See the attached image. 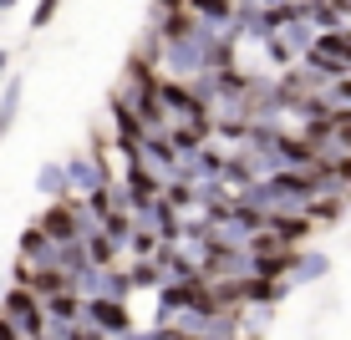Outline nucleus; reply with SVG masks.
Instances as JSON below:
<instances>
[{
  "mask_svg": "<svg viewBox=\"0 0 351 340\" xmlns=\"http://www.w3.org/2000/svg\"><path fill=\"white\" fill-rule=\"evenodd\" d=\"M0 315H5V320L16 325L26 340H46V325H51V320H46V305L31 295V289L10 285L5 295H0Z\"/></svg>",
  "mask_w": 351,
  "mask_h": 340,
  "instance_id": "f257e3e1",
  "label": "nucleus"
},
{
  "mask_svg": "<svg viewBox=\"0 0 351 340\" xmlns=\"http://www.w3.org/2000/svg\"><path fill=\"white\" fill-rule=\"evenodd\" d=\"M36 228H41L46 239H56V244H77L82 239V218H77V193L62 203H46L41 218H36Z\"/></svg>",
  "mask_w": 351,
  "mask_h": 340,
  "instance_id": "f03ea898",
  "label": "nucleus"
},
{
  "mask_svg": "<svg viewBox=\"0 0 351 340\" xmlns=\"http://www.w3.org/2000/svg\"><path fill=\"white\" fill-rule=\"evenodd\" d=\"M87 325H92V330H102L107 340L132 335V310H128V300H87Z\"/></svg>",
  "mask_w": 351,
  "mask_h": 340,
  "instance_id": "7ed1b4c3",
  "label": "nucleus"
},
{
  "mask_svg": "<svg viewBox=\"0 0 351 340\" xmlns=\"http://www.w3.org/2000/svg\"><path fill=\"white\" fill-rule=\"evenodd\" d=\"M82 244H87V259H92V270H112V264L128 254V249L117 244L112 234H107V228H92V234L82 239Z\"/></svg>",
  "mask_w": 351,
  "mask_h": 340,
  "instance_id": "20e7f679",
  "label": "nucleus"
},
{
  "mask_svg": "<svg viewBox=\"0 0 351 340\" xmlns=\"http://www.w3.org/2000/svg\"><path fill=\"white\" fill-rule=\"evenodd\" d=\"M184 5H189V16L204 21V26H229L234 10H239V0H184Z\"/></svg>",
  "mask_w": 351,
  "mask_h": 340,
  "instance_id": "39448f33",
  "label": "nucleus"
},
{
  "mask_svg": "<svg viewBox=\"0 0 351 340\" xmlns=\"http://www.w3.org/2000/svg\"><path fill=\"white\" fill-rule=\"evenodd\" d=\"M326 270H331V259L316 249H300V259H295V274H290V285H311V279H321Z\"/></svg>",
  "mask_w": 351,
  "mask_h": 340,
  "instance_id": "423d86ee",
  "label": "nucleus"
},
{
  "mask_svg": "<svg viewBox=\"0 0 351 340\" xmlns=\"http://www.w3.org/2000/svg\"><path fill=\"white\" fill-rule=\"evenodd\" d=\"M16 112H21V77H10L5 96H0V142L10 138V127H16Z\"/></svg>",
  "mask_w": 351,
  "mask_h": 340,
  "instance_id": "0eeeda50",
  "label": "nucleus"
},
{
  "mask_svg": "<svg viewBox=\"0 0 351 340\" xmlns=\"http://www.w3.org/2000/svg\"><path fill=\"white\" fill-rule=\"evenodd\" d=\"M36 188H41V193H46V198H51V203L71 198V188H66V168H62V163L41 168V178H36Z\"/></svg>",
  "mask_w": 351,
  "mask_h": 340,
  "instance_id": "6e6552de",
  "label": "nucleus"
},
{
  "mask_svg": "<svg viewBox=\"0 0 351 340\" xmlns=\"http://www.w3.org/2000/svg\"><path fill=\"white\" fill-rule=\"evenodd\" d=\"M163 203H168L173 213L199 209V183H168V188H163Z\"/></svg>",
  "mask_w": 351,
  "mask_h": 340,
  "instance_id": "1a4fd4ad",
  "label": "nucleus"
},
{
  "mask_svg": "<svg viewBox=\"0 0 351 340\" xmlns=\"http://www.w3.org/2000/svg\"><path fill=\"white\" fill-rule=\"evenodd\" d=\"M56 10H62V0H36V10H31V36L51 26V21H56Z\"/></svg>",
  "mask_w": 351,
  "mask_h": 340,
  "instance_id": "9d476101",
  "label": "nucleus"
},
{
  "mask_svg": "<svg viewBox=\"0 0 351 340\" xmlns=\"http://www.w3.org/2000/svg\"><path fill=\"white\" fill-rule=\"evenodd\" d=\"M321 96H326V107H331V112H336V107H351V77L331 81V87H326Z\"/></svg>",
  "mask_w": 351,
  "mask_h": 340,
  "instance_id": "9b49d317",
  "label": "nucleus"
},
{
  "mask_svg": "<svg viewBox=\"0 0 351 340\" xmlns=\"http://www.w3.org/2000/svg\"><path fill=\"white\" fill-rule=\"evenodd\" d=\"M66 340H107V335H102V330H92V325L82 320V325H71V330H66Z\"/></svg>",
  "mask_w": 351,
  "mask_h": 340,
  "instance_id": "f8f14e48",
  "label": "nucleus"
},
{
  "mask_svg": "<svg viewBox=\"0 0 351 340\" xmlns=\"http://www.w3.org/2000/svg\"><path fill=\"white\" fill-rule=\"evenodd\" d=\"M178 10H189L184 0H153V16H178Z\"/></svg>",
  "mask_w": 351,
  "mask_h": 340,
  "instance_id": "ddd939ff",
  "label": "nucleus"
},
{
  "mask_svg": "<svg viewBox=\"0 0 351 340\" xmlns=\"http://www.w3.org/2000/svg\"><path fill=\"white\" fill-rule=\"evenodd\" d=\"M0 340H26V335H21V330H16V325H10V320H5V315H0Z\"/></svg>",
  "mask_w": 351,
  "mask_h": 340,
  "instance_id": "4468645a",
  "label": "nucleus"
},
{
  "mask_svg": "<svg viewBox=\"0 0 351 340\" xmlns=\"http://www.w3.org/2000/svg\"><path fill=\"white\" fill-rule=\"evenodd\" d=\"M10 10H16V0H0V16H10Z\"/></svg>",
  "mask_w": 351,
  "mask_h": 340,
  "instance_id": "2eb2a0df",
  "label": "nucleus"
},
{
  "mask_svg": "<svg viewBox=\"0 0 351 340\" xmlns=\"http://www.w3.org/2000/svg\"><path fill=\"white\" fill-rule=\"evenodd\" d=\"M300 5H306V10H316V5H326V0H300Z\"/></svg>",
  "mask_w": 351,
  "mask_h": 340,
  "instance_id": "dca6fc26",
  "label": "nucleus"
}]
</instances>
